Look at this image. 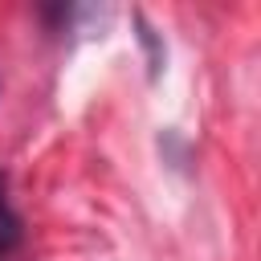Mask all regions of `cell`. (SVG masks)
Wrapping results in <instances>:
<instances>
[{
    "mask_svg": "<svg viewBox=\"0 0 261 261\" xmlns=\"http://www.w3.org/2000/svg\"><path fill=\"white\" fill-rule=\"evenodd\" d=\"M20 237H24V224L12 208V196H8V179L0 175V261H12L16 249H20Z\"/></svg>",
    "mask_w": 261,
    "mask_h": 261,
    "instance_id": "6da1fadb",
    "label": "cell"
}]
</instances>
